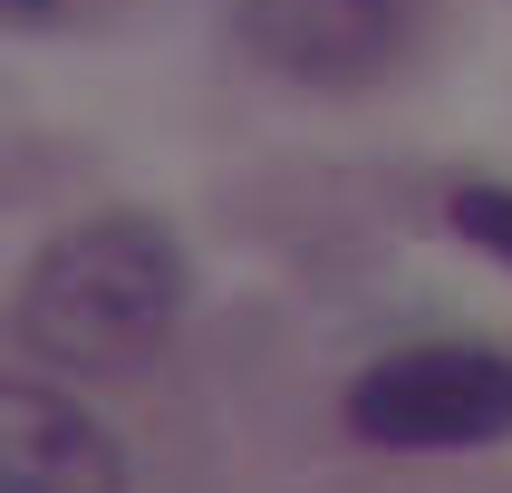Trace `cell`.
I'll return each instance as SVG.
<instances>
[{"label":"cell","instance_id":"obj_4","mask_svg":"<svg viewBox=\"0 0 512 493\" xmlns=\"http://www.w3.org/2000/svg\"><path fill=\"white\" fill-rule=\"evenodd\" d=\"M0 493H126V455L68 397L10 387L0 397Z\"/></svg>","mask_w":512,"mask_h":493},{"label":"cell","instance_id":"obj_3","mask_svg":"<svg viewBox=\"0 0 512 493\" xmlns=\"http://www.w3.org/2000/svg\"><path fill=\"white\" fill-rule=\"evenodd\" d=\"M426 10L435 0H242V29H252V49L271 68H290V78L368 87L416 49Z\"/></svg>","mask_w":512,"mask_h":493},{"label":"cell","instance_id":"obj_6","mask_svg":"<svg viewBox=\"0 0 512 493\" xmlns=\"http://www.w3.org/2000/svg\"><path fill=\"white\" fill-rule=\"evenodd\" d=\"M10 10H49V0H10Z\"/></svg>","mask_w":512,"mask_h":493},{"label":"cell","instance_id":"obj_5","mask_svg":"<svg viewBox=\"0 0 512 493\" xmlns=\"http://www.w3.org/2000/svg\"><path fill=\"white\" fill-rule=\"evenodd\" d=\"M455 232L484 242L493 261H512V184H464L455 194Z\"/></svg>","mask_w":512,"mask_h":493},{"label":"cell","instance_id":"obj_2","mask_svg":"<svg viewBox=\"0 0 512 493\" xmlns=\"http://www.w3.org/2000/svg\"><path fill=\"white\" fill-rule=\"evenodd\" d=\"M348 426L368 445H406V455H455V445H493L512 435V358L503 348H397L348 387Z\"/></svg>","mask_w":512,"mask_h":493},{"label":"cell","instance_id":"obj_1","mask_svg":"<svg viewBox=\"0 0 512 493\" xmlns=\"http://www.w3.org/2000/svg\"><path fill=\"white\" fill-rule=\"evenodd\" d=\"M184 310V242L145 213H107V223L58 232L39 271L20 290L29 348H49L68 368H126L174 329Z\"/></svg>","mask_w":512,"mask_h":493}]
</instances>
